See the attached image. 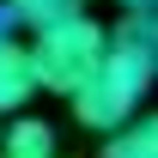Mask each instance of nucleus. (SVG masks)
I'll use <instances>...</instances> for the list:
<instances>
[{
  "mask_svg": "<svg viewBox=\"0 0 158 158\" xmlns=\"http://www.w3.org/2000/svg\"><path fill=\"white\" fill-rule=\"evenodd\" d=\"M24 55H31L37 91H61V98H73L79 85L98 73V61H103V24L85 19V12L55 19V24H43V31H31Z\"/></svg>",
  "mask_w": 158,
  "mask_h": 158,
  "instance_id": "f257e3e1",
  "label": "nucleus"
},
{
  "mask_svg": "<svg viewBox=\"0 0 158 158\" xmlns=\"http://www.w3.org/2000/svg\"><path fill=\"white\" fill-rule=\"evenodd\" d=\"M103 67L116 79H128L134 91H152V73H158V24H152V12H122L116 31H103Z\"/></svg>",
  "mask_w": 158,
  "mask_h": 158,
  "instance_id": "f03ea898",
  "label": "nucleus"
},
{
  "mask_svg": "<svg viewBox=\"0 0 158 158\" xmlns=\"http://www.w3.org/2000/svg\"><path fill=\"white\" fill-rule=\"evenodd\" d=\"M140 98H146V91H134L128 79H116V73L98 61V73L85 79V85H79L67 103H73V122H79V128H91V134H110V128H122V122L140 110Z\"/></svg>",
  "mask_w": 158,
  "mask_h": 158,
  "instance_id": "7ed1b4c3",
  "label": "nucleus"
},
{
  "mask_svg": "<svg viewBox=\"0 0 158 158\" xmlns=\"http://www.w3.org/2000/svg\"><path fill=\"white\" fill-rule=\"evenodd\" d=\"M37 98V73H31V55L12 31H0V116H19L24 103Z\"/></svg>",
  "mask_w": 158,
  "mask_h": 158,
  "instance_id": "20e7f679",
  "label": "nucleus"
},
{
  "mask_svg": "<svg viewBox=\"0 0 158 158\" xmlns=\"http://www.w3.org/2000/svg\"><path fill=\"white\" fill-rule=\"evenodd\" d=\"M98 158H158V122L134 110L122 128H110V134H103Z\"/></svg>",
  "mask_w": 158,
  "mask_h": 158,
  "instance_id": "39448f33",
  "label": "nucleus"
},
{
  "mask_svg": "<svg viewBox=\"0 0 158 158\" xmlns=\"http://www.w3.org/2000/svg\"><path fill=\"white\" fill-rule=\"evenodd\" d=\"M6 158H55V128L37 116H12L6 122Z\"/></svg>",
  "mask_w": 158,
  "mask_h": 158,
  "instance_id": "423d86ee",
  "label": "nucleus"
},
{
  "mask_svg": "<svg viewBox=\"0 0 158 158\" xmlns=\"http://www.w3.org/2000/svg\"><path fill=\"white\" fill-rule=\"evenodd\" d=\"M6 12H12V24H24V31H43V24H55V19L85 12V0H6Z\"/></svg>",
  "mask_w": 158,
  "mask_h": 158,
  "instance_id": "0eeeda50",
  "label": "nucleus"
},
{
  "mask_svg": "<svg viewBox=\"0 0 158 158\" xmlns=\"http://www.w3.org/2000/svg\"><path fill=\"white\" fill-rule=\"evenodd\" d=\"M122 12H152V0H116Z\"/></svg>",
  "mask_w": 158,
  "mask_h": 158,
  "instance_id": "6e6552de",
  "label": "nucleus"
}]
</instances>
